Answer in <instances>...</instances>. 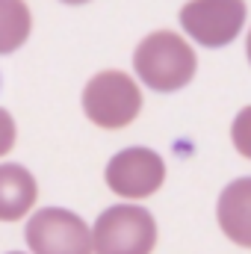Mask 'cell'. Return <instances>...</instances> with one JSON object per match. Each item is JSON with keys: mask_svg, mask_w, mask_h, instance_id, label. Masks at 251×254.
<instances>
[{"mask_svg": "<svg viewBox=\"0 0 251 254\" xmlns=\"http://www.w3.org/2000/svg\"><path fill=\"white\" fill-rule=\"evenodd\" d=\"M83 113L101 130H122L142 113V89L125 71H98L83 89Z\"/></svg>", "mask_w": 251, "mask_h": 254, "instance_id": "7a4b0ae2", "label": "cell"}, {"mask_svg": "<svg viewBox=\"0 0 251 254\" xmlns=\"http://www.w3.org/2000/svg\"><path fill=\"white\" fill-rule=\"evenodd\" d=\"M216 219L231 243H237L240 249H251V178H237L222 190Z\"/></svg>", "mask_w": 251, "mask_h": 254, "instance_id": "52a82bcc", "label": "cell"}, {"mask_svg": "<svg viewBox=\"0 0 251 254\" xmlns=\"http://www.w3.org/2000/svg\"><path fill=\"white\" fill-rule=\"evenodd\" d=\"M39 198V184L33 172L21 163L0 166V222H21Z\"/></svg>", "mask_w": 251, "mask_h": 254, "instance_id": "ba28073f", "label": "cell"}, {"mask_svg": "<svg viewBox=\"0 0 251 254\" xmlns=\"http://www.w3.org/2000/svg\"><path fill=\"white\" fill-rule=\"evenodd\" d=\"M133 71L151 92H181L198 71V57L184 36L172 30L148 33L133 51Z\"/></svg>", "mask_w": 251, "mask_h": 254, "instance_id": "6da1fadb", "label": "cell"}, {"mask_svg": "<svg viewBox=\"0 0 251 254\" xmlns=\"http://www.w3.org/2000/svg\"><path fill=\"white\" fill-rule=\"evenodd\" d=\"M157 222L139 204L107 207L92 225V254H151Z\"/></svg>", "mask_w": 251, "mask_h": 254, "instance_id": "3957f363", "label": "cell"}, {"mask_svg": "<svg viewBox=\"0 0 251 254\" xmlns=\"http://www.w3.org/2000/svg\"><path fill=\"white\" fill-rule=\"evenodd\" d=\"M249 6L243 0H198L181 6V27L201 48H228L246 27Z\"/></svg>", "mask_w": 251, "mask_h": 254, "instance_id": "5b68a950", "label": "cell"}, {"mask_svg": "<svg viewBox=\"0 0 251 254\" xmlns=\"http://www.w3.org/2000/svg\"><path fill=\"white\" fill-rule=\"evenodd\" d=\"M231 142H234L240 157L251 160V104L237 113V119L231 125Z\"/></svg>", "mask_w": 251, "mask_h": 254, "instance_id": "30bf717a", "label": "cell"}, {"mask_svg": "<svg viewBox=\"0 0 251 254\" xmlns=\"http://www.w3.org/2000/svg\"><path fill=\"white\" fill-rule=\"evenodd\" d=\"M30 30V6L21 0H0V54H15L21 45H27Z\"/></svg>", "mask_w": 251, "mask_h": 254, "instance_id": "9c48e42d", "label": "cell"}, {"mask_svg": "<svg viewBox=\"0 0 251 254\" xmlns=\"http://www.w3.org/2000/svg\"><path fill=\"white\" fill-rule=\"evenodd\" d=\"M6 254H27V252H6Z\"/></svg>", "mask_w": 251, "mask_h": 254, "instance_id": "4fadbf2b", "label": "cell"}, {"mask_svg": "<svg viewBox=\"0 0 251 254\" xmlns=\"http://www.w3.org/2000/svg\"><path fill=\"white\" fill-rule=\"evenodd\" d=\"M246 54H249V65H251V30H249V39H246Z\"/></svg>", "mask_w": 251, "mask_h": 254, "instance_id": "7c38bea8", "label": "cell"}, {"mask_svg": "<svg viewBox=\"0 0 251 254\" xmlns=\"http://www.w3.org/2000/svg\"><path fill=\"white\" fill-rule=\"evenodd\" d=\"M104 181H107L110 192H116L119 198L142 201V198L154 195L163 187V181H166V160L154 148L133 145V148L119 151L107 163Z\"/></svg>", "mask_w": 251, "mask_h": 254, "instance_id": "8992f818", "label": "cell"}, {"mask_svg": "<svg viewBox=\"0 0 251 254\" xmlns=\"http://www.w3.org/2000/svg\"><path fill=\"white\" fill-rule=\"evenodd\" d=\"M15 136H18V130H15V119L0 107V160L15 148Z\"/></svg>", "mask_w": 251, "mask_h": 254, "instance_id": "8fae6325", "label": "cell"}, {"mask_svg": "<svg viewBox=\"0 0 251 254\" xmlns=\"http://www.w3.org/2000/svg\"><path fill=\"white\" fill-rule=\"evenodd\" d=\"M27 249L33 254H92V228L65 207H45L27 219Z\"/></svg>", "mask_w": 251, "mask_h": 254, "instance_id": "277c9868", "label": "cell"}]
</instances>
